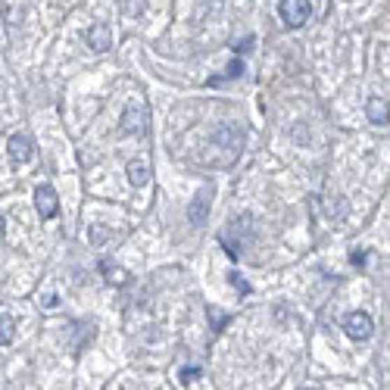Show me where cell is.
<instances>
[{
  "instance_id": "obj_13",
  "label": "cell",
  "mask_w": 390,
  "mask_h": 390,
  "mask_svg": "<svg viewBox=\"0 0 390 390\" xmlns=\"http://www.w3.org/2000/svg\"><path fill=\"white\" fill-rule=\"evenodd\" d=\"M210 319H212V328H216V331H222V328H225V322H228V315L219 312V309L212 306V309H210Z\"/></svg>"
},
{
  "instance_id": "obj_15",
  "label": "cell",
  "mask_w": 390,
  "mask_h": 390,
  "mask_svg": "<svg viewBox=\"0 0 390 390\" xmlns=\"http://www.w3.org/2000/svg\"><path fill=\"white\" fill-rule=\"evenodd\" d=\"M238 75H244V63H240V59H234V63L225 69V78H238Z\"/></svg>"
},
{
  "instance_id": "obj_16",
  "label": "cell",
  "mask_w": 390,
  "mask_h": 390,
  "mask_svg": "<svg viewBox=\"0 0 390 390\" xmlns=\"http://www.w3.org/2000/svg\"><path fill=\"white\" fill-rule=\"evenodd\" d=\"M231 284H234V287H238V291H240V294H244V297H247V294H250V284H247V281H244V278H240V275H231Z\"/></svg>"
},
{
  "instance_id": "obj_6",
  "label": "cell",
  "mask_w": 390,
  "mask_h": 390,
  "mask_svg": "<svg viewBox=\"0 0 390 390\" xmlns=\"http://www.w3.org/2000/svg\"><path fill=\"white\" fill-rule=\"evenodd\" d=\"M35 206H38V216L41 219H53L59 210V200H57V191L50 185H41L35 191Z\"/></svg>"
},
{
  "instance_id": "obj_3",
  "label": "cell",
  "mask_w": 390,
  "mask_h": 390,
  "mask_svg": "<svg viewBox=\"0 0 390 390\" xmlns=\"http://www.w3.org/2000/svg\"><path fill=\"white\" fill-rule=\"evenodd\" d=\"M344 331L353 340H368V338H372V331H375L372 315H368V312H349L344 319Z\"/></svg>"
},
{
  "instance_id": "obj_11",
  "label": "cell",
  "mask_w": 390,
  "mask_h": 390,
  "mask_svg": "<svg viewBox=\"0 0 390 390\" xmlns=\"http://www.w3.org/2000/svg\"><path fill=\"white\" fill-rule=\"evenodd\" d=\"M368 119H372V125H387V103L381 97L368 100Z\"/></svg>"
},
{
  "instance_id": "obj_20",
  "label": "cell",
  "mask_w": 390,
  "mask_h": 390,
  "mask_svg": "<svg viewBox=\"0 0 390 390\" xmlns=\"http://www.w3.org/2000/svg\"><path fill=\"white\" fill-rule=\"evenodd\" d=\"M303 390H322V387H303Z\"/></svg>"
},
{
  "instance_id": "obj_12",
  "label": "cell",
  "mask_w": 390,
  "mask_h": 390,
  "mask_svg": "<svg viewBox=\"0 0 390 390\" xmlns=\"http://www.w3.org/2000/svg\"><path fill=\"white\" fill-rule=\"evenodd\" d=\"M13 325H16V322H13L10 319V315H0V344H10V340H13V334H16V328H13Z\"/></svg>"
},
{
  "instance_id": "obj_17",
  "label": "cell",
  "mask_w": 390,
  "mask_h": 390,
  "mask_svg": "<svg viewBox=\"0 0 390 390\" xmlns=\"http://www.w3.org/2000/svg\"><path fill=\"white\" fill-rule=\"evenodd\" d=\"M349 262H353V266H362V262H366V253H349Z\"/></svg>"
},
{
  "instance_id": "obj_5",
  "label": "cell",
  "mask_w": 390,
  "mask_h": 390,
  "mask_svg": "<svg viewBox=\"0 0 390 390\" xmlns=\"http://www.w3.org/2000/svg\"><path fill=\"white\" fill-rule=\"evenodd\" d=\"M210 203H212V187H203V191H197L194 203L187 206V219H191V225H203L206 216H210Z\"/></svg>"
},
{
  "instance_id": "obj_14",
  "label": "cell",
  "mask_w": 390,
  "mask_h": 390,
  "mask_svg": "<svg viewBox=\"0 0 390 390\" xmlns=\"http://www.w3.org/2000/svg\"><path fill=\"white\" fill-rule=\"evenodd\" d=\"M181 384H191V381H197L200 378V368H181Z\"/></svg>"
},
{
  "instance_id": "obj_9",
  "label": "cell",
  "mask_w": 390,
  "mask_h": 390,
  "mask_svg": "<svg viewBox=\"0 0 390 390\" xmlns=\"http://www.w3.org/2000/svg\"><path fill=\"white\" fill-rule=\"evenodd\" d=\"M87 44H91V50H97V53L110 50V44H113L110 29H106V25H94V29H87Z\"/></svg>"
},
{
  "instance_id": "obj_8",
  "label": "cell",
  "mask_w": 390,
  "mask_h": 390,
  "mask_svg": "<svg viewBox=\"0 0 390 390\" xmlns=\"http://www.w3.org/2000/svg\"><path fill=\"white\" fill-rule=\"evenodd\" d=\"M100 272H103L106 284H113V287L129 284V272H125L122 266H116V262H110V259H100Z\"/></svg>"
},
{
  "instance_id": "obj_2",
  "label": "cell",
  "mask_w": 390,
  "mask_h": 390,
  "mask_svg": "<svg viewBox=\"0 0 390 390\" xmlns=\"http://www.w3.org/2000/svg\"><path fill=\"white\" fill-rule=\"evenodd\" d=\"M147 125H150V113H147V106L131 103L122 116V131L125 134H147Z\"/></svg>"
},
{
  "instance_id": "obj_18",
  "label": "cell",
  "mask_w": 390,
  "mask_h": 390,
  "mask_svg": "<svg viewBox=\"0 0 390 390\" xmlns=\"http://www.w3.org/2000/svg\"><path fill=\"white\" fill-rule=\"evenodd\" d=\"M253 44V38H247V41H240L238 44V53H247V47H250Z\"/></svg>"
},
{
  "instance_id": "obj_10",
  "label": "cell",
  "mask_w": 390,
  "mask_h": 390,
  "mask_svg": "<svg viewBox=\"0 0 390 390\" xmlns=\"http://www.w3.org/2000/svg\"><path fill=\"white\" fill-rule=\"evenodd\" d=\"M129 181L134 187H144L147 181H150V163H147V159H134V163H129Z\"/></svg>"
},
{
  "instance_id": "obj_19",
  "label": "cell",
  "mask_w": 390,
  "mask_h": 390,
  "mask_svg": "<svg viewBox=\"0 0 390 390\" xmlns=\"http://www.w3.org/2000/svg\"><path fill=\"white\" fill-rule=\"evenodd\" d=\"M0 238H3V219H0Z\"/></svg>"
},
{
  "instance_id": "obj_7",
  "label": "cell",
  "mask_w": 390,
  "mask_h": 390,
  "mask_svg": "<svg viewBox=\"0 0 390 390\" xmlns=\"http://www.w3.org/2000/svg\"><path fill=\"white\" fill-rule=\"evenodd\" d=\"M6 150H10L13 163L22 166V163H29V159H31V140L25 138V134H13L10 144H6Z\"/></svg>"
},
{
  "instance_id": "obj_1",
  "label": "cell",
  "mask_w": 390,
  "mask_h": 390,
  "mask_svg": "<svg viewBox=\"0 0 390 390\" xmlns=\"http://www.w3.org/2000/svg\"><path fill=\"white\" fill-rule=\"evenodd\" d=\"M212 144H222V150H225V159H222V166L234 163L240 153V147H244V131H238L234 125H225V129H219L212 134Z\"/></svg>"
},
{
  "instance_id": "obj_4",
  "label": "cell",
  "mask_w": 390,
  "mask_h": 390,
  "mask_svg": "<svg viewBox=\"0 0 390 390\" xmlns=\"http://www.w3.org/2000/svg\"><path fill=\"white\" fill-rule=\"evenodd\" d=\"M281 19L287 29H300L309 19V0H281Z\"/></svg>"
}]
</instances>
